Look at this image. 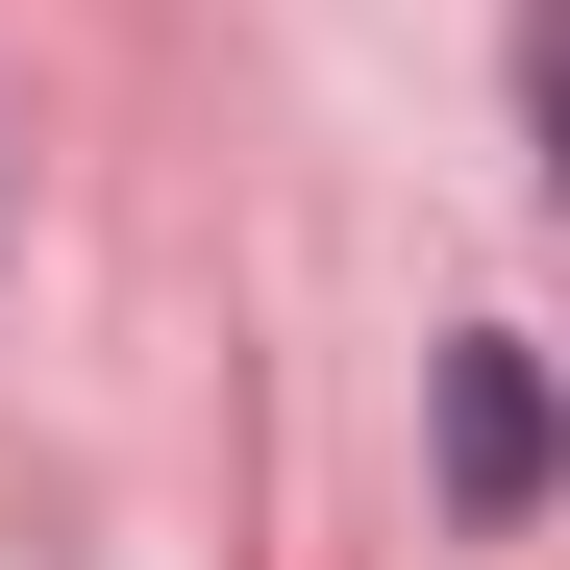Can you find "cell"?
Instances as JSON below:
<instances>
[{
  "instance_id": "obj_1",
  "label": "cell",
  "mask_w": 570,
  "mask_h": 570,
  "mask_svg": "<svg viewBox=\"0 0 570 570\" xmlns=\"http://www.w3.org/2000/svg\"><path fill=\"white\" fill-rule=\"evenodd\" d=\"M446 471H471V521L546 497V372H521V347H446Z\"/></svg>"
},
{
  "instance_id": "obj_2",
  "label": "cell",
  "mask_w": 570,
  "mask_h": 570,
  "mask_svg": "<svg viewBox=\"0 0 570 570\" xmlns=\"http://www.w3.org/2000/svg\"><path fill=\"white\" fill-rule=\"evenodd\" d=\"M521 125H546V199H570V0H521Z\"/></svg>"
}]
</instances>
